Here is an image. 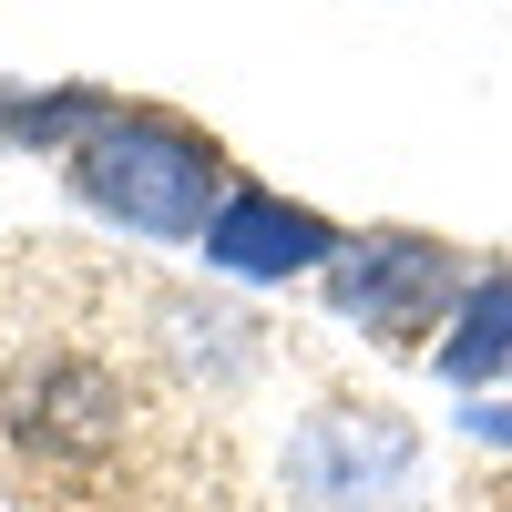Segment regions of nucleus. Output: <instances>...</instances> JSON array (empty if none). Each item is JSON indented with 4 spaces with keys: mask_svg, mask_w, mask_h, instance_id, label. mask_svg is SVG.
I'll list each match as a JSON object with an SVG mask.
<instances>
[{
    "mask_svg": "<svg viewBox=\"0 0 512 512\" xmlns=\"http://www.w3.org/2000/svg\"><path fill=\"white\" fill-rule=\"evenodd\" d=\"M461 431L492 441V451H512V400H461Z\"/></svg>",
    "mask_w": 512,
    "mask_h": 512,
    "instance_id": "6",
    "label": "nucleus"
},
{
    "mask_svg": "<svg viewBox=\"0 0 512 512\" xmlns=\"http://www.w3.org/2000/svg\"><path fill=\"white\" fill-rule=\"evenodd\" d=\"M103 103H113V93H82V82H62V93H21V82H0V134L62 164V154H72V134H82Z\"/></svg>",
    "mask_w": 512,
    "mask_h": 512,
    "instance_id": "5",
    "label": "nucleus"
},
{
    "mask_svg": "<svg viewBox=\"0 0 512 512\" xmlns=\"http://www.w3.org/2000/svg\"><path fill=\"white\" fill-rule=\"evenodd\" d=\"M461 287H472V256H461L451 236H420V226H359V236H338L328 277H318L338 328L379 338V349H420V359H431V338L451 328Z\"/></svg>",
    "mask_w": 512,
    "mask_h": 512,
    "instance_id": "2",
    "label": "nucleus"
},
{
    "mask_svg": "<svg viewBox=\"0 0 512 512\" xmlns=\"http://www.w3.org/2000/svg\"><path fill=\"white\" fill-rule=\"evenodd\" d=\"M431 379L451 400H502L512 390V267H482L461 287L451 328L431 338Z\"/></svg>",
    "mask_w": 512,
    "mask_h": 512,
    "instance_id": "4",
    "label": "nucleus"
},
{
    "mask_svg": "<svg viewBox=\"0 0 512 512\" xmlns=\"http://www.w3.org/2000/svg\"><path fill=\"white\" fill-rule=\"evenodd\" d=\"M338 236H349V226H328L318 205L236 175V195L216 205V226H205L195 256H205V277H226V287H297V277H328Z\"/></svg>",
    "mask_w": 512,
    "mask_h": 512,
    "instance_id": "3",
    "label": "nucleus"
},
{
    "mask_svg": "<svg viewBox=\"0 0 512 512\" xmlns=\"http://www.w3.org/2000/svg\"><path fill=\"white\" fill-rule=\"evenodd\" d=\"M62 185L82 216H103L144 246H205L216 205L236 195V164L205 123L164 113V103H103L62 154Z\"/></svg>",
    "mask_w": 512,
    "mask_h": 512,
    "instance_id": "1",
    "label": "nucleus"
}]
</instances>
